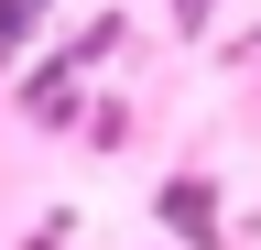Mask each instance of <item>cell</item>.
<instances>
[{
    "instance_id": "cell-1",
    "label": "cell",
    "mask_w": 261,
    "mask_h": 250,
    "mask_svg": "<svg viewBox=\"0 0 261 250\" xmlns=\"http://www.w3.org/2000/svg\"><path fill=\"white\" fill-rule=\"evenodd\" d=\"M152 217H163V229H174L185 250H228V207H218V174H163L152 185Z\"/></svg>"
},
{
    "instance_id": "cell-2",
    "label": "cell",
    "mask_w": 261,
    "mask_h": 250,
    "mask_svg": "<svg viewBox=\"0 0 261 250\" xmlns=\"http://www.w3.org/2000/svg\"><path fill=\"white\" fill-rule=\"evenodd\" d=\"M76 109H87V66H65V54H44V66L22 76V120H33V131H65Z\"/></svg>"
},
{
    "instance_id": "cell-3",
    "label": "cell",
    "mask_w": 261,
    "mask_h": 250,
    "mask_svg": "<svg viewBox=\"0 0 261 250\" xmlns=\"http://www.w3.org/2000/svg\"><path fill=\"white\" fill-rule=\"evenodd\" d=\"M44 11H55V0H0V54H22L33 33H44Z\"/></svg>"
},
{
    "instance_id": "cell-4",
    "label": "cell",
    "mask_w": 261,
    "mask_h": 250,
    "mask_svg": "<svg viewBox=\"0 0 261 250\" xmlns=\"http://www.w3.org/2000/svg\"><path fill=\"white\" fill-rule=\"evenodd\" d=\"M120 33H130V22H120V11H98V22H87V33H76V44H65V66H98V54H120Z\"/></svg>"
},
{
    "instance_id": "cell-5",
    "label": "cell",
    "mask_w": 261,
    "mask_h": 250,
    "mask_svg": "<svg viewBox=\"0 0 261 250\" xmlns=\"http://www.w3.org/2000/svg\"><path fill=\"white\" fill-rule=\"evenodd\" d=\"M218 11H228V0H174V33H207Z\"/></svg>"
}]
</instances>
